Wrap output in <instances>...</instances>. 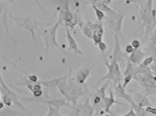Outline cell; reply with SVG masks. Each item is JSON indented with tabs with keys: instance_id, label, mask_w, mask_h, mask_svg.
<instances>
[{
	"instance_id": "6da1fadb",
	"label": "cell",
	"mask_w": 156,
	"mask_h": 116,
	"mask_svg": "<svg viewBox=\"0 0 156 116\" xmlns=\"http://www.w3.org/2000/svg\"><path fill=\"white\" fill-rule=\"evenodd\" d=\"M137 4L138 6L139 20L144 30L142 45L145 42L156 26V10L153 9V1H129Z\"/></svg>"
},
{
	"instance_id": "7a4b0ae2",
	"label": "cell",
	"mask_w": 156,
	"mask_h": 116,
	"mask_svg": "<svg viewBox=\"0 0 156 116\" xmlns=\"http://www.w3.org/2000/svg\"><path fill=\"white\" fill-rule=\"evenodd\" d=\"M9 18L15 23L17 28H22L28 30L31 34L32 39L36 49H38L35 31L41 28H47L52 25L53 20L44 23L37 20L34 16L18 17L14 16L9 12ZM52 27V26H51Z\"/></svg>"
},
{
	"instance_id": "3957f363",
	"label": "cell",
	"mask_w": 156,
	"mask_h": 116,
	"mask_svg": "<svg viewBox=\"0 0 156 116\" xmlns=\"http://www.w3.org/2000/svg\"><path fill=\"white\" fill-rule=\"evenodd\" d=\"M60 25L58 22L55 23L54 25L49 28H41L37 30V33L42 39L44 40L45 45L44 60L46 59L49 52L51 48L55 47L61 52L68 55H71L70 53L65 51L60 46L57 42L56 34L57 30Z\"/></svg>"
},
{
	"instance_id": "277c9868",
	"label": "cell",
	"mask_w": 156,
	"mask_h": 116,
	"mask_svg": "<svg viewBox=\"0 0 156 116\" xmlns=\"http://www.w3.org/2000/svg\"><path fill=\"white\" fill-rule=\"evenodd\" d=\"M1 101L5 105L10 106L12 104L15 105L20 110L29 116H32V113L23 104L21 99V97L15 92L10 89L3 79L1 74Z\"/></svg>"
},
{
	"instance_id": "5b68a950",
	"label": "cell",
	"mask_w": 156,
	"mask_h": 116,
	"mask_svg": "<svg viewBox=\"0 0 156 116\" xmlns=\"http://www.w3.org/2000/svg\"><path fill=\"white\" fill-rule=\"evenodd\" d=\"M105 14V16L103 21L107 27L114 31L115 34L125 40V37L122 33V28L126 14L118 13L114 10Z\"/></svg>"
},
{
	"instance_id": "8992f818",
	"label": "cell",
	"mask_w": 156,
	"mask_h": 116,
	"mask_svg": "<svg viewBox=\"0 0 156 116\" xmlns=\"http://www.w3.org/2000/svg\"><path fill=\"white\" fill-rule=\"evenodd\" d=\"M133 79L139 84L142 92L146 96L156 95V76L153 73L136 75Z\"/></svg>"
},
{
	"instance_id": "52a82bcc",
	"label": "cell",
	"mask_w": 156,
	"mask_h": 116,
	"mask_svg": "<svg viewBox=\"0 0 156 116\" xmlns=\"http://www.w3.org/2000/svg\"><path fill=\"white\" fill-rule=\"evenodd\" d=\"M71 75L70 72L68 79L69 95L66 101L69 104L72 103V106L76 108L78 105V102L80 98L87 93L88 89L87 87L80 85L76 82Z\"/></svg>"
},
{
	"instance_id": "ba28073f",
	"label": "cell",
	"mask_w": 156,
	"mask_h": 116,
	"mask_svg": "<svg viewBox=\"0 0 156 116\" xmlns=\"http://www.w3.org/2000/svg\"><path fill=\"white\" fill-rule=\"evenodd\" d=\"M106 67L107 72V74L103 76L97 81V84L101 83L105 80L112 81L114 88L116 87L122 81V76L119 63L115 62L107 61L104 63Z\"/></svg>"
},
{
	"instance_id": "9c48e42d",
	"label": "cell",
	"mask_w": 156,
	"mask_h": 116,
	"mask_svg": "<svg viewBox=\"0 0 156 116\" xmlns=\"http://www.w3.org/2000/svg\"><path fill=\"white\" fill-rule=\"evenodd\" d=\"M110 83L109 81H107L100 88H96L93 95H90V101L92 104L97 112V115H102L105 114L104 100L106 95V91Z\"/></svg>"
},
{
	"instance_id": "30bf717a",
	"label": "cell",
	"mask_w": 156,
	"mask_h": 116,
	"mask_svg": "<svg viewBox=\"0 0 156 116\" xmlns=\"http://www.w3.org/2000/svg\"><path fill=\"white\" fill-rule=\"evenodd\" d=\"M22 101L23 103H38L50 105L56 108L61 109L62 107H67L71 109H75L76 108L71 105L65 98L58 99H44L43 98L34 97L21 98Z\"/></svg>"
},
{
	"instance_id": "8fae6325",
	"label": "cell",
	"mask_w": 156,
	"mask_h": 116,
	"mask_svg": "<svg viewBox=\"0 0 156 116\" xmlns=\"http://www.w3.org/2000/svg\"><path fill=\"white\" fill-rule=\"evenodd\" d=\"M58 22L60 25L70 27L72 28H74L77 25L73 13L69 9L68 1H66L65 5L59 11Z\"/></svg>"
},
{
	"instance_id": "7c38bea8",
	"label": "cell",
	"mask_w": 156,
	"mask_h": 116,
	"mask_svg": "<svg viewBox=\"0 0 156 116\" xmlns=\"http://www.w3.org/2000/svg\"><path fill=\"white\" fill-rule=\"evenodd\" d=\"M12 1H0V18L5 27V34L7 36L9 37L10 39L13 42H16V41L10 35L8 27V18H9V12H8V7L9 4L12 2Z\"/></svg>"
},
{
	"instance_id": "4fadbf2b",
	"label": "cell",
	"mask_w": 156,
	"mask_h": 116,
	"mask_svg": "<svg viewBox=\"0 0 156 116\" xmlns=\"http://www.w3.org/2000/svg\"><path fill=\"white\" fill-rule=\"evenodd\" d=\"M114 45L113 50L110 58L111 59V62H115L119 63L126 59L127 55L122 50L119 39V36L115 34H114Z\"/></svg>"
},
{
	"instance_id": "5bb4252c",
	"label": "cell",
	"mask_w": 156,
	"mask_h": 116,
	"mask_svg": "<svg viewBox=\"0 0 156 116\" xmlns=\"http://www.w3.org/2000/svg\"><path fill=\"white\" fill-rule=\"evenodd\" d=\"M76 116H93L95 109L90 101V95L83 103L76 107Z\"/></svg>"
},
{
	"instance_id": "9a60e30c",
	"label": "cell",
	"mask_w": 156,
	"mask_h": 116,
	"mask_svg": "<svg viewBox=\"0 0 156 116\" xmlns=\"http://www.w3.org/2000/svg\"><path fill=\"white\" fill-rule=\"evenodd\" d=\"M129 92L131 96L133 101L140 107L146 108L148 106H152L148 96L143 92H140L135 90H131Z\"/></svg>"
},
{
	"instance_id": "2e32d148",
	"label": "cell",
	"mask_w": 156,
	"mask_h": 116,
	"mask_svg": "<svg viewBox=\"0 0 156 116\" xmlns=\"http://www.w3.org/2000/svg\"><path fill=\"white\" fill-rule=\"evenodd\" d=\"M91 75V71L90 69L83 68L78 70L73 78L78 84L87 87L85 84L86 81Z\"/></svg>"
},
{
	"instance_id": "e0dca14e",
	"label": "cell",
	"mask_w": 156,
	"mask_h": 116,
	"mask_svg": "<svg viewBox=\"0 0 156 116\" xmlns=\"http://www.w3.org/2000/svg\"><path fill=\"white\" fill-rule=\"evenodd\" d=\"M67 75L47 81H39L38 83L42 86L48 88H57L58 86L68 81Z\"/></svg>"
},
{
	"instance_id": "ac0fdd59",
	"label": "cell",
	"mask_w": 156,
	"mask_h": 116,
	"mask_svg": "<svg viewBox=\"0 0 156 116\" xmlns=\"http://www.w3.org/2000/svg\"><path fill=\"white\" fill-rule=\"evenodd\" d=\"M115 104L121 105L129 108V106L123 103L117 101L115 98L113 92L110 90L109 91V96H106L104 100V111L105 113L109 114L111 111V109Z\"/></svg>"
},
{
	"instance_id": "d6986e66",
	"label": "cell",
	"mask_w": 156,
	"mask_h": 116,
	"mask_svg": "<svg viewBox=\"0 0 156 116\" xmlns=\"http://www.w3.org/2000/svg\"><path fill=\"white\" fill-rule=\"evenodd\" d=\"M66 31V39L67 41L68 49L72 50L76 55L82 54L83 52L79 49L77 42L73 38L69 30V28L64 27Z\"/></svg>"
},
{
	"instance_id": "ffe728a7",
	"label": "cell",
	"mask_w": 156,
	"mask_h": 116,
	"mask_svg": "<svg viewBox=\"0 0 156 116\" xmlns=\"http://www.w3.org/2000/svg\"><path fill=\"white\" fill-rule=\"evenodd\" d=\"M113 92L114 95L118 98L122 99L127 102L129 104L133 103V100L130 94L126 91L125 89L122 88V84L120 83L115 88Z\"/></svg>"
},
{
	"instance_id": "44dd1931",
	"label": "cell",
	"mask_w": 156,
	"mask_h": 116,
	"mask_svg": "<svg viewBox=\"0 0 156 116\" xmlns=\"http://www.w3.org/2000/svg\"><path fill=\"white\" fill-rule=\"evenodd\" d=\"M146 56V53L139 48L135 49L132 53L129 56H127V58L132 64L135 65H138L141 64Z\"/></svg>"
},
{
	"instance_id": "7402d4cb",
	"label": "cell",
	"mask_w": 156,
	"mask_h": 116,
	"mask_svg": "<svg viewBox=\"0 0 156 116\" xmlns=\"http://www.w3.org/2000/svg\"><path fill=\"white\" fill-rule=\"evenodd\" d=\"M84 25L91 29L93 34H96L98 35L103 37L104 34V30L102 23L99 22H93L87 21Z\"/></svg>"
},
{
	"instance_id": "603a6c76",
	"label": "cell",
	"mask_w": 156,
	"mask_h": 116,
	"mask_svg": "<svg viewBox=\"0 0 156 116\" xmlns=\"http://www.w3.org/2000/svg\"><path fill=\"white\" fill-rule=\"evenodd\" d=\"M111 2V1H92L91 3L95 5L100 10L106 13L113 10L108 6V5Z\"/></svg>"
},
{
	"instance_id": "cb8c5ba5",
	"label": "cell",
	"mask_w": 156,
	"mask_h": 116,
	"mask_svg": "<svg viewBox=\"0 0 156 116\" xmlns=\"http://www.w3.org/2000/svg\"><path fill=\"white\" fill-rule=\"evenodd\" d=\"M1 116H29L23 112L16 111L9 108H3L1 110Z\"/></svg>"
},
{
	"instance_id": "d4e9b609",
	"label": "cell",
	"mask_w": 156,
	"mask_h": 116,
	"mask_svg": "<svg viewBox=\"0 0 156 116\" xmlns=\"http://www.w3.org/2000/svg\"><path fill=\"white\" fill-rule=\"evenodd\" d=\"M150 39V49L151 56L156 59V29L151 33Z\"/></svg>"
},
{
	"instance_id": "484cf974",
	"label": "cell",
	"mask_w": 156,
	"mask_h": 116,
	"mask_svg": "<svg viewBox=\"0 0 156 116\" xmlns=\"http://www.w3.org/2000/svg\"><path fill=\"white\" fill-rule=\"evenodd\" d=\"M72 13L74 18L76 20L77 25L80 28V29H81L82 28L84 25L85 22H83L80 11L79 9H77L74 12H72Z\"/></svg>"
},
{
	"instance_id": "4316f807",
	"label": "cell",
	"mask_w": 156,
	"mask_h": 116,
	"mask_svg": "<svg viewBox=\"0 0 156 116\" xmlns=\"http://www.w3.org/2000/svg\"><path fill=\"white\" fill-rule=\"evenodd\" d=\"M129 106L133 109L137 116H147V114L146 113L144 108L138 106L133 102Z\"/></svg>"
},
{
	"instance_id": "83f0119b",
	"label": "cell",
	"mask_w": 156,
	"mask_h": 116,
	"mask_svg": "<svg viewBox=\"0 0 156 116\" xmlns=\"http://www.w3.org/2000/svg\"><path fill=\"white\" fill-rule=\"evenodd\" d=\"M47 114L45 116H61L60 110L53 106L48 105Z\"/></svg>"
},
{
	"instance_id": "f1b7e54d",
	"label": "cell",
	"mask_w": 156,
	"mask_h": 116,
	"mask_svg": "<svg viewBox=\"0 0 156 116\" xmlns=\"http://www.w3.org/2000/svg\"><path fill=\"white\" fill-rule=\"evenodd\" d=\"M90 5H91V7L94 11L97 20H98L99 22L103 21L105 16V13L98 9L95 6V5H93L91 3Z\"/></svg>"
},
{
	"instance_id": "f546056e",
	"label": "cell",
	"mask_w": 156,
	"mask_h": 116,
	"mask_svg": "<svg viewBox=\"0 0 156 116\" xmlns=\"http://www.w3.org/2000/svg\"><path fill=\"white\" fill-rule=\"evenodd\" d=\"M98 45V49H99L100 52H101V56H102L103 61H104V63L105 62L108 61V60L106 58L105 52L107 50L108 47L106 44L105 42H101Z\"/></svg>"
},
{
	"instance_id": "4dcf8cb0",
	"label": "cell",
	"mask_w": 156,
	"mask_h": 116,
	"mask_svg": "<svg viewBox=\"0 0 156 116\" xmlns=\"http://www.w3.org/2000/svg\"><path fill=\"white\" fill-rule=\"evenodd\" d=\"M81 31L83 35L86 37L92 39L93 33L91 29L84 25L81 28Z\"/></svg>"
},
{
	"instance_id": "1f68e13d",
	"label": "cell",
	"mask_w": 156,
	"mask_h": 116,
	"mask_svg": "<svg viewBox=\"0 0 156 116\" xmlns=\"http://www.w3.org/2000/svg\"><path fill=\"white\" fill-rule=\"evenodd\" d=\"M154 60V58L153 56H151L146 57L142 62L141 64L145 67H150L152 64Z\"/></svg>"
},
{
	"instance_id": "d6a6232c",
	"label": "cell",
	"mask_w": 156,
	"mask_h": 116,
	"mask_svg": "<svg viewBox=\"0 0 156 116\" xmlns=\"http://www.w3.org/2000/svg\"><path fill=\"white\" fill-rule=\"evenodd\" d=\"M133 79V77L131 75H127L124 77L123 80V84H122V88L126 89L127 86Z\"/></svg>"
},
{
	"instance_id": "836d02e7",
	"label": "cell",
	"mask_w": 156,
	"mask_h": 116,
	"mask_svg": "<svg viewBox=\"0 0 156 116\" xmlns=\"http://www.w3.org/2000/svg\"><path fill=\"white\" fill-rule=\"evenodd\" d=\"M146 113L150 115L156 116V108L152 106H147L145 108Z\"/></svg>"
},
{
	"instance_id": "e575fe53",
	"label": "cell",
	"mask_w": 156,
	"mask_h": 116,
	"mask_svg": "<svg viewBox=\"0 0 156 116\" xmlns=\"http://www.w3.org/2000/svg\"><path fill=\"white\" fill-rule=\"evenodd\" d=\"M102 37L100 36L97 34H93L92 39L95 45H98L100 42H102Z\"/></svg>"
},
{
	"instance_id": "d590c367",
	"label": "cell",
	"mask_w": 156,
	"mask_h": 116,
	"mask_svg": "<svg viewBox=\"0 0 156 116\" xmlns=\"http://www.w3.org/2000/svg\"><path fill=\"white\" fill-rule=\"evenodd\" d=\"M131 45L134 49H139L141 46L142 43L137 40H133L131 42Z\"/></svg>"
},
{
	"instance_id": "8d00e7d4",
	"label": "cell",
	"mask_w": 156,
	"mask_h": 116,
	"mask_svg": "<svg viewBox=\"0 0 156 116\" xmlns=\"http://www.w3.org/2000/svg\"><path fill=\"white\" fill-rule=\"evenodd\" d=\"M134 49L131 45H128L125 46L124 48L126 54H131L134 51Z\"/></svg>"
},
{
	"instance_id": "74e56055",
	"label": "cell",
	"mask_w": 156,
	"mask_h": 116,
	"mask_svg": "<svg viewBox=\"0 0 156 116\" xmlns=\"http://www.w3.org/2000/svg\"><path fill=\"white\" fill-rule=\"evenodd\" d=\"M129 110L127 112L125 113V114H122L119 116H137L135 113L134 110L132 109V107L129 106Z\"/></svg>"
},
{
	"instance_id": "f35d334b",
	"label": "cell",
	"mask_w": 156,
	"mask_h": 116,
	"mask_svg": "<svg viewBox=\"0 0 156 116\" xmlns=\"http://www.w3.org/2000/svg\"><path fill=\"white\" fill-rule=\"evenodd\" d=\"M153 74L156 76V59H154V63L149 67Z\"/></svg>"
},
{
	"instance_id": "ab89813d",
	"label": "cell",
	"mask_w": 156,
	"mask_h": 116,
	"mask_svg": "<svg viewBox=\"0 0 156 116\" xmlns=\"http://www.w3.org/2000/svg\"><path fill=\"white\" fill-rule=\"evenodd\" d=\"M112 116H117V113L116 112H114L111 111L109 113Z\"/></svg>"
},
{
	"instance_id": "60d3db41",
	"label": "cell",
	"mask_w": 156,
	"mask_h": 116,
	"mask_svg": "<svg viewBox=\"0 0 156 116\" xmlns=\"http://www.w3.org/2000/svg\"><path fill=\"white\" fill-rule=\"evenodd\" d=\"M100 116H112V115H111L110 114H103V115Z\"/></svg>"
},
{
	"instance_id": "b9f144b4",
	"label": "cell",
	"mask_w": 156,
	"mask_h": 116,
	"mask_svg": "<svg viewBox=\"0 0 156 116\" xmlns=\"http://www.w3.org/2000/svg\"><path fill=\"white\" fill-rule=\"evenodd\" d=\"M61 116H65V115L62 116V115H61Z\"/></svg>"
},
{
	"instance_id": "7bdbcfd3",
	"label": "cell",
	"mask_w": 156,
	"mask_h": 116,
	"mask_svg": "<svg viewBox=\"0 0 156 116\" xmlns=\"http://www.w3.org/2000/svg\"></svg>"
},
{
	"instance_id": "ee69618b",
	"label": "cell",
	"mask_w": 156,
	"mask_h": 116,
	"mask_svg": "<svg viewBox=\"0 0 156 116\" xmlns=\"http://www.w3.org/2000/svg\"><path fill=\"white\" fill-rule=\"evenodd\" d=\"M31 116H33V115Z\"/></svg>"
}]
</instances>
